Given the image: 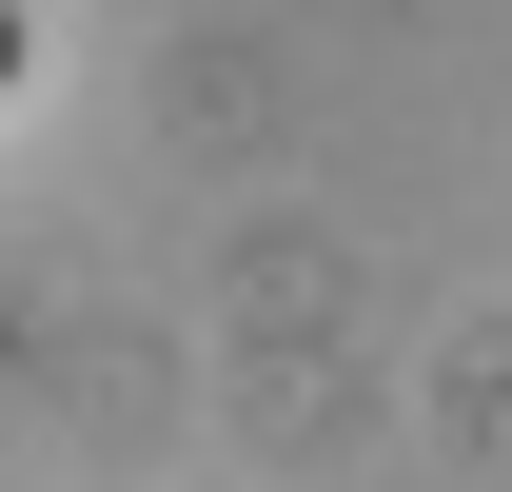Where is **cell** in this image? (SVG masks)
<instances>
[{"mask_svg":"<svg viewBox=\"0 0 512 492\" xmlns=\"http://www.w3.org/2000/svg\"><path fill=\"white\" fill-rule=\"evenodd\" d=\"M0 79H20V0H0Z\"/></svg>","mask_w":512,"mask_h":492,"instance_id":"6da1fadb","label":"cell"}]
</instances>
